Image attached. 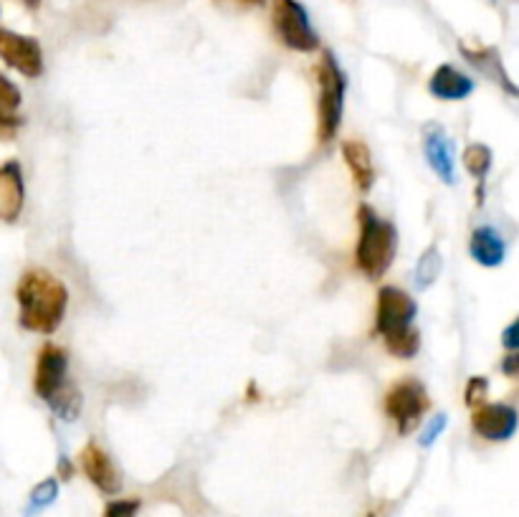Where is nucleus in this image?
Wrapping results in <instances>:
<instances>
[{
    "mask_svg": "<svg viewBox=\"0 0 519 517\" xmlns=\"http://www.w3.org/2000/svg\"><path fill=\"white\" fill-rule=\"evenodd\" d=\"M18 322L38 335H54L69 307V289L46 269H28L18 279Z\"/></svg>",
    "mask_w": 519,
    "mask_h": 517,
    "instance_id": "nucleus-1",
    "label": "nucleus"
},
{
    "mask_svg": "<svg viewBox=\"0 0 519 517\" xmlns=\"http://www.w3.org/2000/svg\"><path fill=\"white\" fill-rule=\"evenodd\" d=\"M357 221H360V239L355 246L357 269L368 279H380L395 259L398 231L390 221L380 218L368 203L357 208Z\"/></svg>",
    "mask_w": 519,
    "mask_h": 517,
    "instance_id": "nucleus-2",
    "label": "nucleus"
},
{
    "mask_svg": "<svg viewBox=\"0 0 519 517\" xmlns=\"http://www.w3.org/2000/svg\"><path fill=\"white\" fill-rule=\"evenodd\" d=\"M314 77L319 84L317 117H319V140H335L342 125V109H345V74L337 64L332 51H322L319 64L314 66Z\"/></svg>",
    "mask_w": 519,
    "mask_h": 517,
    "instance_id": "nucleus-3",
    "label": "nucleus"
},
{
    "mask_svg": "<svg viewBox=\"0 0 519 517\" xmlns=\"http://www.w3.org/2000/svg\"><path fill=\"white\" fill-rule=\"evenodd\" d=\"M271 26L287 49L312 54L319 49V36L312 28L307 11L299 0H274L271 6Z\"/></svg>",
    "mask_w": 519,
    "mask_h": 517,
    "instance_id": "nucleus-4",
    "label": "nucleus"
},
{
    "mask_svg": "<svg viewBox=\"0 0 519 517\" xmlns=\"http://www.w3.org/2000/svg\"><path fill=\"white\" fill-rule=\"evenodd\" d=\"M428 409H431V398H428L423 383L416 378H403V381L393 383V388L385 393V414L395 421L398 434L403 436H408L421 424Z\"/></svg>",
    "mask_w": 519,
    "mask_h": 517,
    "instance_id": "nucleus-5",
    "label": "nucleus"
},
{
    "mask_svg": "<svg viewBox=\"0 0 519 517\" xmlns=\"http://www.w3.org/2000/svg\"><path fill=\"white\" fill-rule=\"evenodd\" d=\"M0 59L6 61L11 69L21 71L23 77L28 79L44 74V51L31 36H21V33L0 28Z\"/></svg>",
    "mask_w": 519,
    "mask_h": 517,
    "instance_id": "nucleus-6",
    "label": "nucleus"
},
{
    "mask_svg": "<svg viewBox=\"0 0 519 517\" xmlns=\"http://www.w3.org/2000/svg\"><path fill=\"white\" fill-rule=\"evenodd\" d=\"M418 315V305L411 294L398 287H383L378 292V310H375V332L388 335V332L403 330L413 325Z\"/></svg>",
    "mask_w": 519,
    "mask_h": 517,
    "instance_id": "nucleus-7",
    "label": "nucleus"
},
{
    "mask_svg": "<svg viewBox=\"0 0 519 517\" xmlns=\"http://www.w3.org/2000/svg\"><path fill=\"white\" fill-rule=\"evenodd\" d=\"M69 383V355L64 348L49 343L41 348L36 358V373H33V388L44 401Z\"/></svg>",
    "mask_w": 519,
    "mask_h": 517,
    "instance_id": "nucleus-8",
    "label": "nucleus"
},
{
    "mask_svg": "<svg viewBox=\"0 0 519 517\" xmlns=\"http://www.w3.org/2000/svg\"><path fill=\"white\" fill-rule=\"evenodd\" d=\"M517 409L509 403H482L471 414V429L482 439L507 441L517 434Z\"/></svg>",
    "mask_w": 519,
    "mask_h": 517,
    "instance_id": "nucleus-9",
    "label": "nucleus"
},
{
    "mask_svg": "<svg viewBox=\"0 0 519 517\" xmlns=\"http://www.w3.org/2000/svg\"><path fill=\"white\" fill-rule=\"evenodd\" d=\"M79 462H82V469L89 477V482H92L99 492H104V495H117V492L122 490V477H119L117 467H114L109 454L104 452L94 439L87 441V447L79 454Z\"/></svg>",
    "mask_w": 519,
    "mask_h": 517,
    "instance_id": "nucleus-10",
    "label": "nucleus"
},
{
    "mask_svg": "<svg viewBox=\"0 0 519 517\" xmlns=\"http://www.w3.org/2000/svg\"><path fill=\"white\" fill-rule=\"evenodd\" d=\"M26 203V183L18 160H8L0 165V221L13 224L18 221Z\"/></svg>",
    "mask_w": 519,
    "mask_h": 517,
    "instance_id": "nucleus-11",
    "label": "nucleus"
},
{
    "mask_svg": "<svg viewBox=\"0 0 519 517\" xmlns=\"http://www.w3.org/2000/svg\"><path fill=\"white\" fill-rule=\"evenodd\" d=\"M423 153H426V160L428 165H431L433 173L451 186V183H454V145H451V140L444 135L441 127H426V135H423Z\"/></svg>",
    "mask_w": 519,
    "mask_h": 517,
    "instance_id": "nucleus-12",
    "label": "nucleus"
},
{
    "mask_svg": "<svg viewBox=\"0 0 519 517\" xmlns=\"http://www.w3.org/2000/svg\"><path fill=\"white\" fill-rule=\"evenodd\" d=\"M428 92L444 102H461L474 92V79L451 64H441L428 79Z\"/></svg>",
    "mask_w": 519,
    "mask_h": 517,
    "instance_id": "nucleus-13",
    "label": "nucleus"
},
{
    "mask_svg": "<svg viewBox=\"0 0 519 517\" xmlns=\"http://www.w3.org/2000/svg\"><path fill=\"white\" fill-rule=\"evenodd\" d=\"M342 158L350 168L352 180H355L357 191L368 193L375 183V168L370 147L363 140H345L342 142Z\"/></svg>",
    "mask_w": 519,
    "mask_h": 517,
    "instance_id": "nucleus-14",
    "label": "nucleus"
},
{
    "mask_svg": "<svg viewBox=\"0 0 519 517\" xmlns=\"http://www.w3.org/2000/svg\"><path fill=\"white\" fill-rule=\"evenodd\" d=\"M469 251L476 264H482V267H499L504 262L507 246H504L502 234H497L492 226H479L471 234Z\"/></svg>",
    "mask_w": 519,
    "mask_h": 517,
    "instance_id": "nucleus-15",
    "label": "nucleus"
},
{
    "mask_svg": "<svg viewBox=\"0 0 519 517\" xmlns=\"http://www.w3.org/2000/svg\"><path fill=\"white\" fill-rule=\"evenodd\" d=\"M461 54H464V59L469 61V64H474L476 69H482L487 77H492L494 82H502L504 87H507L509 94H517L514 84L509 82L507 71L502 69V59H499L497 51L494 49H469L466 44H461Z\"/></svg>",
    "mask_w": 519,
    "mask_h": 517,
    "instance_id": "nucleus-16",
    "label": "nucleus"
},
{
    "mask_svg": "<svg viewBox=\"0 0 519 517\" xmlns=\"http://www.w3.org/2000/svg\"><path fill=\"white\" fill-rule=\"evenodd\" d=\"M385 350L395 358H413V355L421 350V332L416 330L413 325L403 327V330H395L383 335Z\"/></svg>",
    "mask_w": 519,
    "mask_h": 517,
    "instance_id": "nucleus-17",
    "label": "nucleus"
},
{
    "mask_svg": "<svg viewBox=\"0 0 519 517\" xmlns=\"http://www.w3.org/2000/svg\"><path fill=\"white\" fill-rule=\"evenodd\" d=\"M51 406V411H54L56 416H61L64 421H74L79 419V414H82V393H79V388L74 386V383H66L64 388H61L59 393H54V396L46 401Z\"/></svg>",
    "mask_w": 519,
    "mask_h": 517,
    "instance_id": "nucleus-18",
    "label": "nucleus"
},
{
    "mask_svg": "<svg viewBox=\"0 0 519 517\" xmlns=\"http://www.w3.org/2000/svg\"><path fill=\"white\" fill-rule=\"evenodd\" d=\"M461 160H464V168L469 170L476 180H484L489 170H492L494 158H492V150H489L487 145H482V142H471V145L464 150V155H461Z\"/></svg>",
    "mask_w": 519,
    "mask_h": 517,
    "instance_id": "nucleus-19",
    "label": "nucleus"
},
{
    "mask_svg": "<svg viewBox=\"0 0 519 517\" xmlns=\"http://www.w3.org/2000/svg\"><path fill=\"white\" fill-rule=\"evenodd\" d=\"M441 274V254H438V246H428L423 251V256L418 259L416 267V287L418 289H428Z\"/></svg>",
    "mask_w": 519,
    "mask_h": 517,
    "instance_id": "nucleus-20",
    "label": "nucleus"
},
{
    "mask_svg": "<svg viewBox=\"0 0 519 517\" xmlns=\"http://www.w3.org/2000/svg\"><path fill=\"white\" fill-rule=\"evenodd\" d=\"M56 497H59V479L56 477H46L44 482H38L31 492V507L28 512H38L44 510V507L54 505Z\"/></svg>",
    "mask_w": 519,
    "mask_h": 517,
    "instance_id": "nucleus-21",
    "label": "nucleus"
},
{
    "mask_svg": "<svg viewBox=\"0 0 519 517\" xmlns=\"http://www.w3.org/2000/svg\"><path fill=\"white\" fill-rule=\"evenodd\" d=\"M21 127H23V117L16 115V109L0 107V142L16 140Z\"/></svg>",
    "mask_w": 519,
    "mask_h": 517,
    "instance_id": "nucleus-22",
    "label": "nucleus"
},
{
    "mask_svg": "<svg viewBox=\"0 0 519 517\" xmlns=\"http://www.w3.org/2000/svg\"><path fill=\"white\" fill-rule=\"evenodd\" d=\"M487 391H489V381L484 376H474L469 378V383H466V406H471V409H476V406H482L484 401H487Z\"/></svg>",
    "mask_w": 519,
    "mask_h": 517,
    "instance_id": "nucleus-23",
    "label": "nucleus"
},
{
    "mask_svg": "<svg viewBox=\"0 0 519 517\" xmlns=\"http://www.w3.org/2000/svg\"><path fill=\"white\" fill-rule=\"evenodd\" d=\"M0 107L18 109L21 107V89L11 82L8 77L0 74Z\"/></svg>",
    "mask_w": 519,
    "mask_h": 517,
    "instance_id": "nucleus-24",
    "label": "nucleus"
},
{
    "mask_svg": "<svg viewBox=\"0 0 519 517\" xmlns=\"http://www.w3.org/2000/svg\"><path fill=\"white\" fill-rule=\"evenodd\" d=\"M140 500H114L104 507V517H135Z\"/></svg>",
    "mask_w": 519,
    "mask_h": 517,
    "instance_id": "nucleus-25",
    "label": "nucleus"
},
{
    "mask_svg": "<svg viewBox=\"0 0 519 517\" xmlns=\"http://www.w3.org/2000/svg\"><path fill=\"white\" fill-rule=\"evenodd\" d=\"M444 429H446V414H438L436 419L431 421V424L426 426V429H423V434H421V444L423 447H431L433 441H436V436H441L444 434Z\"/></svg>",
    "mask_w": 519,
    "mask_h": 517,
    "instance_id": "nucleus-26",
    "label": "nucleus"
},
{
    "mask_svg": "<svg viewBox=\"0 0 519 517\" xmlns=\"http://www.w3.org/2000/svg\"><path fill=\"white\" fill-rule=\"evenodd\" d=\"M502 340H504V348H507L509 353H514V350L519 348V340H517V322H512V325H509L507 330H504Z\"/></svg>",
    "mask_w": 519,
    "mask_h": 517,
    "instance_id": "nucleus-27",
    "label": "nucleus"
},
{
    "mask_svg": "<svg viewBox=\"0 0 519 517\" xmlns=\"http://www.w3.org/2000/svg\"><path fill=\"white\" fill-rule=\"evenodd\" d=\"M502 371L507 373V376H517V371H519V355H517V350H514V353H509L507 358H504Z\"/></svg>",
    "mask_w": 519,
    "mask_h": 517,
    "instance_id": "nucleus-28",
    "label": "nucleus"
},
{
    "mask_svg": "<svg viewBox=\"0 0 519 517\" xmlns=\"http://www.w3.org/2000/svg\"><path fill=\"white\" fill-rule=\"evenodd\" d=\"M59 474H61V479H71V477H74V467H71V462L66 457H61Z\"/></svg>",
    "mask_w": 519,
    "mask_h": 517,
    "instance_id": "nucleus-29",
    "label": "nucleus"
},
{
    "mask_svg": "<svg viewBox=\"0 0 519 517\" xmlns=\"http://www.w3.org/2000/svg\"><path fill=\"white\" fill-rule=\"evenodd\" d=\"M236 3H241V6H261L266 0H236Z\"/></svg>",
    "mask_w": 519,
    "mask_h": 517,
    "instance_id": "nucleus-30",
    "label": "nucleus"
},
{
    "mask_svg": "<svg viewBox=\"0 0 519 517\" xmlns=\"http://www.w3.org/2000/svg\"><path fill=\"white\" fill-rule=\"evenodd\" d=\"M23 3H26L28 8H38V3H41V0H23Z\"/></svg>",
    "mask_w": 519,
    "mask_h": 517,
    "instance_id": "nucleus-31",
    "label": "nucleus"
},
{
    "mask_svg": "<svg viewBox=\"0 0 519 517\" xmlns=\"http://www.w3.org/2000/svg\"><path fill=\"white\" fill-rule=\"evenodd\" d=\"M368 517H375V515H368Z\"/></svg>",
    "mask_w": 519,
    "mask_h": 517,
    "instance_id": "nucleus-32",
    "label": "nucleus"
}]
</instances>
